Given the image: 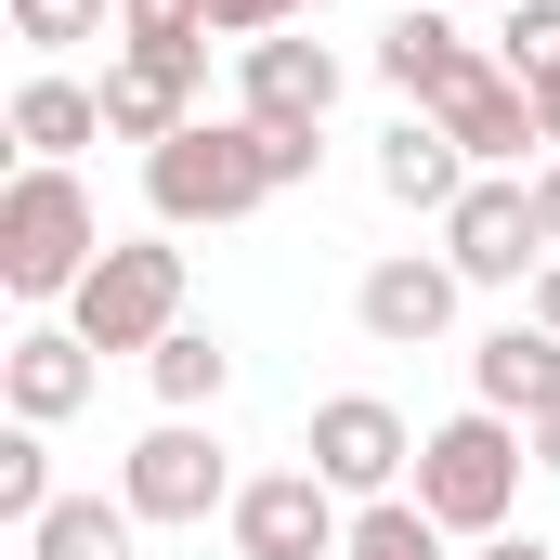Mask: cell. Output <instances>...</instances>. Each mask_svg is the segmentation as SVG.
Instances as JSON below:
<instances>
[{"label":"cell","mask_w":560,"mask_h":560,"mask_svg":"<svg viewBox=\"0 0 560 560\" xmlns=\"http://www.w3.org/2000/svg\"><path fill=\"white\" fill-rule=\"evenodd\" d=\"M482 560H560L548 535H482Z\"/></svg>","instance_id":"27"},{"label":"cell","mask_w":560,"mask_h":560,"mask_svg":"<svg viewBox=\"0 0 560 560\" xmlns=\"http://www.w3.org/2000/svg\"><path fill=\"white\" fill-rule=\"evenodd\" d=\"M118 495H131V522H209V509H235L248 482H235V456L209 443V418H156L118 456Z\"/></svg>","instance_id":"5"},{"label":"cell","mask_w":560,"mask_h":560,"mask_svg":"<svg viewBox=\"0 0 560 560\" xmlns=\"http://www.w3.org/2000/svg\"><path fill=\"white\" fill-rule=\"evenodd\" d=\"M287 170H275V131L261 118H183V131L143 156V209H156V235H196V222H248V209H275Z\"/></svg>","instance_id":"1"},{"label":"cell","mask_w":560,"mask_h":560,"mask_svg":"<svg viewBox=\"0 0 560 560\" xmlns=\"http://www.w3.org/2000/svg\"><path fill=\"white\" fill-rule=\"evenodd\" d=\"M13 143H26L39 170H66L79 143H105V92H79V79H26V92H13Z\"/></svg>","instance_id":"16"},{"label":"cell","mask_w":560,"mask_h":560,"mask_svg":"<svg viewBox=\"0 0 560 560\" xmlns=\"http://www.w3.org/2000/svg\"><path fill=\"white\" fill-rule=\"evenodd\" d=\"M418 118H443V131L469 143V170H509L522 143H548V131H535V92H522V79H509L495 52H469V66H456V79L430 92Z\"/></svg>","instance_id":"12"},{"label":"cell","mask_w":560,"mask_h":560,"mask_svg":"<svg viewBox=\"0 0 560 560\" xmlns=\"http://www.w3.org/2000/svg\"><path fill=\"white\" fill-rule=\"evenodd\" d=\"M535 326H548V339H560V261H548V275H535Z\"/></svg>","instance_id":"28"},{"label":"cell","mask_w":560,"mask_h":560,"mask_svg":"<svg viewBox=\"0 0 560 560\" xmlns=\"http://www.w3.org/2000/svg\"><path fill=\"white\" fill-rule=\"evenodd\" d=\"M143 378H156V405H170V418H209V405L235 392V352H222L209 326H170V339L143 352Z\"/></svg>","instance_id":"19"},{"label":"cell","mask_w":560,"mask_h":560,"mask_svg":"<svg viewBox=\"0 0 560 560\" xmlns=\"http://www.w3.org/2000/svg\"><path fill=\"white\" fill-rule=\"evenodd\" d=\"M131 495H52L39 535H13V560H131Z\"/></svg>","instance_id":"17"},{"label":"cell","mask_w":560,"mask_h":560,"mask_svg":"<svg viewBox=\"0 0 560 560\" xmlns=\"http://www.w3.org/2000/svg\"><path fill=\"white\" fill-rule=\"evenodd\" d=\"M456 66H469V39H456V26H443L430 0H405V13H392V39H378V79H392L405 105H430V92H443Z\"/></svg>","instance_id":"18"},{"label":"cell","mask_w":560,"mask_h":560,"mask_svg":"<svg viewBox=\"0 0 560 560\" xmlns=\"http://www.w3.org/2000/svg\"><path fill=\"white\" fill-rule=\"evenodd\" d=\"M535 131H548V156H560V79H548V92H535Z\"/></svg>","instance_id":"30"},{"label":"cell","mask_w":560,"mask_h":560,"mask_svg":"<svg viewBox=\"0 0 560 560\" xmlns=\"http://www.w3.org/2000/svg\"><path fill=\"white\" fill-rule=\"evenodd\" d=\"M196 92H209V39H118V66H105V143H156L196 118Z\"/></svg>","instance_id":"6"},{"label":"cell","mask_w":560,"mask_h":560,"mask_svg":"<svg viewBox=\"0 0 560 560\" xmlns=\"http://www.w3.org/2000/svg\"><path fill=\"white\" fill-rule=\"evenodd\" d=\"M118 39H222L209 0H118Z\"/></svg>","instance_id":"24"},{"label":"cell","mask_w":560,"mask_h":560,"mask_svg":"<svg viewBox=\"0 0 560 560\" xmlns=\"http://www.w3.org/2000/svg\"><path fill=\"white\" fill-rule=\"evenodd\" d=\"M92 26H105V0H13V39L26 52H79Z\"/></svg>","instance_id":"23"},{"label":"cell","mask_w":560,"mask_h":560,"mask_svg":"<svg viewBox=\"0 0 560 560\" xmlns=\"http://www.w3.org/2000/svg\"><path fill=\"white\" fill-rule=\"evenodd\" d=\"M469 183H482V170H469V143L443 131V118H392V131H378V196H392V209H430V222H443Z\"/></svg>","instance_id":"14"},{"label":"cell","mask_w":560,"mask_h":560,"mask_svg":"<svg viewBox=\"0 0 560 560\" xmlns=\"http://www.w3.org/2000/svg\"><path fill=\"white\" fill-rule=\"evenodd\" d=\"M495 13H509V0H495Z\"/></svg>","instance_id":"31"},{"label":"cell","mask_w":560,"mask_h":560,"mask_svg":"<svg viewBox=\"0 0 560 560\" xmlns=\"http://www.w3.org/2000/svg\"><path fill=\"white\" fill-rule=\"evenodd\" d=\"M522 443H535V469H560V418H535V430H522Z\"/></svg>","instance_id":"29"},{"label":"cell","mask_w":560,"mask_h":560,"mask_svg":"<svg viewBox=\"0 0 560 560\" xmlns=\"http://www.w3.org/2000/svg\"><path fill=\"white\" fill-rule=\"evenodd\" d=\"M469 392L495 405V418H560V339L548 326H495V339H469Z\"/></svg>","instance_id":"15"},{"label":"cell","mask_w":560,"mask_h":560,"mask_svg":"<svg viewBox=\"0 0 560 560\" xmlns=\"http://www.w3.org/2000/svg\"><path fill=\"white\" fill-rule=\"evenodd\" d=\"M495 66H509L522 92H548V79H560V0H509V26H495Z\"/></svg>","instance_id":"22"},{"label":"cell","mask_w":560,"mask_h":560,"mask_svg":"<svg viewBox=\"0 0 560 560\" xmlns=\"http://www.w3.org/2000/svg\"><path fill=\"white\" fill-rule=\"evenodd\" d=\"M300 13H313V0H209V26H222L235 52H248V39H275V26H300Z\"/></svg>","instance_id":"25"},{"label":"cell","mask_w":560,"mask_h":560,"mask_svg":"<svg viewBox=\"0 0 560 560\" xmlns=\"http://www.w3.org/2000/svg\"><path fill=\"white\" fill-rule=\"evenodd\" d=\"M0 522H13V535H39V522H52V443H39L26 418L0 430Z\"/></svg>","instance_id":"21"},{"label":"cell","mask_w":560,"mask_h":560,"mask_svg":"<svg viewBox=\"0 0 560 560\" xmlns=\"http://www.w3.org/2000/svg\"><path fill=\"white\" fill-rule=\"evenodd\" d=\"M535 222H548V261H560V156L535 170Z\"/></svg>","instance_id":"26"},{"label":"cell","mask_w":560,"mask_h":560,"mask_svg":"<svg viewBox=\"0 0 560 560\" xmlns=\"http://www.w3.org/2000/svg\"><path fill=\"white\" fill-rule=\"evenodd\" d=\"M456 261L443 248H392V261H365V287H352V313H365V339L378 352H430L443 326H456Z\"/></svg>","instance_id":"11"},{"label":"cell","mask_w":560,"mask_h":560,"mask_svg":"<svg viewBox=\"0 0 560 560\" xmlns=\"http://www.w3.org/2000/svg\"><path fill=\"white\" fill-rule=\"evenodd\" d=\"M443 261H456L469 287H522V275H548V222H535V183L482 170V183L443 209Z\"/></svg>","instance_id":"7"},{"label":"cell","mask_w":560,"mask_h":560,"mask_svg":"<svg viewBox=\"0 0 560 560\" xmlns=\"http://www.w3.org/2000/svg\"><path fill=\"white\" fill-rule=\"evenodd\" d=\"M222 522H235V560H339V548H352L339 482H313V469H261Z\"/></svg>","instance_id":"9"},{"label":"cell","mask_w":560,"mask_h":560,"mask_svg":"<svg viewBox=\"0 0 560 560\" xmlns=\"http://www.w3.org/2000/svg\"><path fill=\"white\" fill-rule=\"evenodd\" d=\"M105 261V209L79 196V170H13V196H0V287L13 300H79Z\"/></svg>","instance_id":"3"},{"label":"cell","mask_w":560,"mask_h":560,"mask_svg":"<svg viewBox=\"0 0 560 560\" xmlns=\"http://www.w3.org/2000/svg\"><path fill=\"white\" fill-rule=\"evenodd\" d=\"M339 560H443V522H430L418 495H365L352 509V548Z\"/></svg>","instance_id":"20"},{"label":"cell","mask_w":560,"mask_h":560,"mask_svg":"<svg viewBox=\"0 0 560 560\" xmlns=\"http://www.w3.org/2000/svg\"><path fill=\"white\" fill-rule=\"evenodd\" d=\"M522 469H535V443H522V418H495V405H469V418L418 430V495L443 535H509V509H522Z\"/></svg>","instance_id":"2"},{"label":"cell","mask_w":560,"mask_h":560,"mask_svg":"<svg viewBox=\"0 0 560 560\" xmlns=\"http://www.w3.org/2000/svg\"><path fill=\"white\" fill-rule=\"evenodd\" d=\"M0 405L26 430H66L92 405V339H79V326H26V339L0 352Z\"/></svg>","instance_id":"13"},{"label":"cell","mask_w":560,"mask_h":560,"mask_svg":"<svg viewBox=\"0 0 560 560\" xmlns=\"http://www.w3.org/2000/svg\"><path fill=\"white\" fill-rule=\"evenodd\" d=\"M313 482H339V495H405L418 482V430L392 418L378 392H326L313 405V456H300Z\"/></svg>","instance_id":"8"},{"label":"cell","mask_w":560,"mask_h":560,"mask_svg":"<svg viewBox=\"0 0 560 560\" xmlns=\"http://www.w3.org/2000/svg\"><path fill=\"white\" fill-rule=\"evenodd\" d=\"M66 326H79L92 352H156V339L183 326V248H170V235H118V248L92 261V287L66 300Z\"/></svg>","instance_id":"4"},{"label":"cell","mask_w":560,"mask_h":560,"mask_svg":"<svg viewBox=\"0 0 560 560\" xmlns=\"http://www.w3.org/2000/svg\"><path fill=\"white\" fill-rule=\"evenodd\" d=\"M235 118H261V131H326V118H339V52L300 39V26L248 39V52H235Z\"/></svg>","instance_id":"10"}]
</instances>
